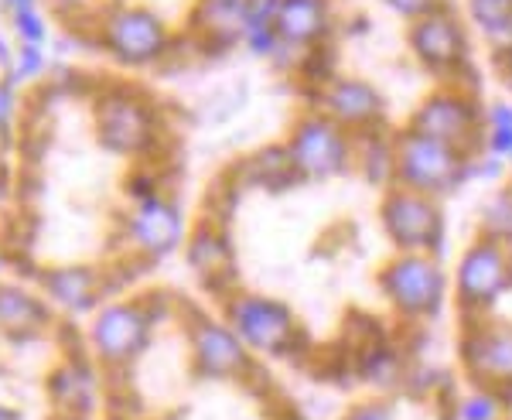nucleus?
Here are the masks:
<instances>
[{
    "label": "nucleus",
    "instance_id": "1",
    "mask_svg": "<svg viewBox=\"0 0 512 420\" xmlns=\"http://www.w3.org/2000/svg\"><path fill=\"white\" fill-rule=\"evenodd\" d=\"M93 123L99 144L110 154L134 161H151L158 154L164 123L161 110L151 96L130 86H110L96 96Z\"/></svg>",
    "mask_w": 512,
    "mask_h": 420
},
{
    "label": "nucleus",
    "instance_id": "2",
    "mask_svg": "<svg viewBox=\"0 0 512 420\" xmlns=\"http://www.w3.org/2000/svg\"><path fill=\"white\" fill-rule=\"evenodd\" d=\"M158 315L144 298L134 301H103L93 311L86 328V345L96 366L103 369H127L144 356L154 339Z\"/></svg>",
    "mask_w": 512,
    "mask_h": 420
},
{
    "label": "nucleus",
    "instance_id": "3",
    "mask_svg": "<svg viewBox=\"0 0 512 420\" xmlns=\"http://www.w3.org/2000/svg\"><path fill=\"white\" fill-rule=\"evenodd\" d=\"M96 38L103 45V52L113 62L127 65V69L158 65L171 52V45H175V35H171L164 18L137 4H120L99 14Z\"/></svg>",
    "mask_w": 512,
    "mask_h": 420
},
{
    "label": "nucleus",
    "instance_id": "4",
    "mask_svg": "<svg viewBox=\"0 0 512 420\" xmlns=\"http://www.w3.org/2000/svg\"><path fill=\"white\" fill-rule=\"evenodd\" d=\"M222 321L236 332V339L260 356H287L301 342L294 311L284 301L263 294L233 291L222 301Z\"/></svg>",
    "mask_w": 512,
    "mask_h": 420
},
{
    "label": "nucleus",
    "instance_id": "5",
    "mask_svg": "<svg viewBox=\"0 0 512 420\" xmlns=\"http://www.w3.org/2000/svg\"><path fill=\"white\" fill-rule=\"evenodd\" d=\"M185 335L192 352V373L198 380L233 383L253 373V352L236 339L226 321L192 308L185 315Z\"/></svg>",
    "mask_w": 512,
    "mask_h": 420
},
{
    "label": "nucleus",
    "instance_id": "6",
    "mask_svg": "<svg viewBox=\"0 0 512 420\" xmlns=\"http://www.w3.org/2000/svg\"><path fill=\"white\" fill-rule=\"evenodd\" d=\"M120 236L137 260L158 263L164 257H171L178 246H185L188 236L185 209L178 205L175 195L158 192L151 199L130 205L127 219L120 226Z\"/></svg>",
    "mask_w": 512,
    "mask_h": 420
},
{
    "label": "nucleus",
    "instance_id": "7",
    "mask_svg": "<svg viewBox=\"0 0 512 420\" xmlns=\"http://www.w3.org/2000/svg\"><path fill=\"white\" fill-rule=\"evenodd\" d=\"M393 168L396 178L407 192L417 195H441L451 192L461 178H465V168H461V151L444 140L424 137V134H400L396 140V154H393Z\"/></svg>",
    "mask_w": 512,
    "mask_h": 420
},
{
    "label": "nucleus",
    "instance_id": "8",
    "mask_svg": "<svg viewBox=\"0 0 512 420\" xmlns=\"http://www.w3.org/2000/svg\"><path fill=\"white\" fill-rule=\"evenodd\" d=\"M287 158L297 178H332L342 175L352 161V137L325 113H308L294 123L291 137L284 144Z\"/></svg>",
    "mask_w": 512,
    "mask_h": 420
},
{
    "label": "nucleus",
    "instance_id": "9",
    "mask_svg": "<svg viewBox=\"0 0 512 420\" xmlns=\"http://www.w3.org/2000/svg\"><path fill=\"white\" fill-rule=\"evenodd\" d=\"M379 287L400 315L431 318L444 298V274L424 253H403L379 270Z\"/></svg>",
    "mask_w": 512,
    "mask_h": 420
},
{
    "label": "nucleus",
    "instance_id": "10",
    "mask_svg": "<svg viewBox=\"0 0 512 420\" xmlns=\"http://www.w3.org/2000/svg\"><path fill=\"white\" fill-rule=\"evenodd\" d=\"M383 229L386 236L400 246L403 253H424L434 250L441 240V209L434 205L431 195H417L407 188H393L383 202Z\"/></svg>",
    "mask_w": 512,
    "mask_h": 420
},
{
    "label": "nucleus",
    "instance_id": "11",
    "mask_svg": "<svg viewBox=\"0 0 512 420\" xmlns=\"http://www.w3.org/2000/svg\"><path fill=\"white\" fill-rule=\"evenodd\" d=\"M512 280V260L506 253V246H502L495 236H485V240H478L472 250L465 253V260H461L458 267V298L465 304H472V308H485V304H492L499 298Z\"/></svg>",
    "mask_w": 512,
    "mask_h": 420
},
{
    "label": "nucleus",
    "instance_id": "12",
    "mask_svg": "<svg viewBox=\"0 0 512 420\" xmlns=\"http://www.w3.org/2000/svg\"><path fill=\"white\" fill-rule=\"evenodd\" d=\"M45 301L65 315H89L106 301V277L89 263H62L48 267L38 277Z\"/></svg>",
    "mask_w": 512,
    "mask_h": 420
},
{
    "label": "nucleus",
    "instance_id": "13",
    "mask_svg": "<svg viewBox=\"0 0 512 420\" xmlns=\"http://www.w3.org/2000/svg\"><path fill=\"white\" fill-rule=\"evenodd\" d=\"M321 113L345 130H373L383 123L386 103L369 82L332 79L325 86V96H321Z\"/></svg>",
    "mask_w": 512,
    "mask_h": 420
},
{
    "label": "nucleus",
    "instance_id": "14",
    "mask_svg": "<svg viewBox=\"0 0 512 420\" xmlns=\"http://www.w3.org/2000/svg\"><path fill=\"white\" fill-rule=\"evenodd\" d=\"M55 325V311L45 298L11 280H0V335L7 342H28Z\"/></svg>",
    "mask_w": 512,
    "mask_h": 420
},
{
    "label": "nucleus",
    "instance_id": "15",
    "mask_svg": "<svg viewBox=\"0 0 512 420\" xmlns=\"http://www.w3.org/2000/svg\"><path fill=\"white\" fill-rule=\"evenodd\" d=\"M185 263L205 287H219L233 277V246L219 219H202L185 236Z\"/></svg>",
    "mask_w": 512,
    "mask_h": 420
},
{
    "label": "nucleus",
    "instance_id": "16",
    "mask_svg": "<svg viewBox=\"0 0 512 420\" xmlns=\"http://www.w3.org/2000/svg\"><path fill=\"white\" fill-rule=\"evenodd\" d=\"M478 127V110L475 103L461 100V96H431L410 120V130L434 140H444V144L458 147L465 144L468 137L475 134Z\"/></svg>",
    "mask_w": 512,
    "mask_h": 420
},
{
    "label": "nucleus",
    "instance_id": "17",
    "mask_svg": "<svg viewBox=\"0 0 512 420\" xmlns=\"http://www.w3.org/2000/svg\"><path fill=\"white\" fill-rule=\"evenodd\" d=\"M48 393H52L55 410L65 420H86L99 407V380L96 369L86 359H69L52 369L48 376Z\"/></svg>",
    "mask_w": 512,
    "mask_h": 420
},
{
    "label": "nucleus",
    "instance_id": "18",
    "mask_svg": "<svg viewBox=\"0 0 512 420\" xmlns=\"http://www.w3.org/2000/svg\"><path fill=\"white\" fill-rule=\"evenodd\" d=\"M410 45L427 69H451L465 59V38L448 14H427L410 28Z\"/></svg>",
    "mask_w": 512,
    "mask_h": 420
},
{
    "label": "nucleus",
    "instance_id": "19",
    "mask_svg": "<svg viewBox=\"0 0 512 420\" xmlns=\"http://www.w3.org/2000/svg\"><path fill=\"white\" fill-rule=\"evenodd\" d=\"M328 0H280L274 31L284 48H315L328 35Z\"/></svg>",
    "mask_w": 512,
    "mask_h": 420
},
{
    "label": "nucleus",
    "instance_id": "20",
    "mask_svg": "<svg viewBox=\"0 0 512 420\" xmlns=\"http://www.w3.org/2000/svg\"><path fill=\"white\" fill-rule=\"evenodd\" d=\"M465 362L475 380L482 383H512V335L482 332L465 342Z\"/></svg>",
    "mask_w": 512,
    "mask_h": 420
},
{
    "label": "nucleus",
    "instance_id": "21",
    "mask_svg": "<svg viewBox=\"0 0 512 420\" xmlns=\"http://www.w3.org/2000/svg\"><path fill=\"white\" fill-rule=\"evenodd\" d=\"M246 18L250 7L229 4V0H198L192 11V24L202 41H222V45H236L243 41Z\"/></svg>",
    "mask_w": 512,
    "mask_h": 420
},
{
    "label": "nucleus",
    "instance_id": "22",
    "mask_svg": "<svg viewBox=\"0 0 512 420\" xmlns=\"http://www.w3.org/2000/svg\"><path fill=\"white\" fill-rule=\"evenodd\" d=\"M468 7L489 35H512V0H468Z\"/></svg>",
    "mask_w": 512,
    "mask_h": 420
},
{
    "label": "nucleus",
    "instance_id": "23",
    "mask_svg": "<svg viewBox=\"0 0 512 420\" xmlns=\"http://www.w3.org/2000/svg\"><path fill=\"white\" fill-rule=\"evenodd\" d=\"M45 69H48L45 48H38V45H18V48H14V62H11V69H7L4 79L14 82V86H21V82H35Z\"/></svg>",
    "mask_w": 512,
    "mask_h": 420
},
{
    "label": "nucleus",
    "instance_id": "24",
    "mask_svg": "<svg viewBox=\"0 0 512 420\" xmlns=\"http://www.w3.org/2000/svg\"><path fill=\"white\" fill-rule=\"evenodd\" d=\"M11 31H14V38H18V45H38V48H45V41H48V21L41 18L38 7L11 14Z\"/></svg>",
    "mask_w": 512,
    "mask_h": 420
},
{
    "label": "nucleus",
    "instance_id": "25",
    "mask_svg": "<svg viewBox=\"0 0 512 420\" xmlns=\"http://www.w3.org/2000/svg\"><path fill=\"white\" fill-rule=\"evenodd\" d=\"M502 397H495V393H472V397H465L458 410V420H499L502 417Z\"/></svg>",
    "mask_w": 512,
    "mask_h": 420
},
{
    "label": "nucleus",
    "instance_id": "26",
    "mask_svg": "<svg viewBox=\"0 0 512 420\" xmlns=\"http://www.w3.org/2000/svg\"><path fill=\"white\" fill-rule=\"evenodd\" d=\"M492 154H512V106L509 103H499L492 106Z\"/></svg>",
    "mask_w": 512,
    "mask_h": 420
},
{
    "label": "nucleus",
    "instance_id": "27",
    "mask_svg": "<svg viewBox=\"0 0 512 420\" xmlns=\"http://www.w3.org/2000/svg\"><path fill=\"white\" fill-rule=\"evenodd\" d=\"M18 110H21V96L18 86L7 79H0V137L11 140L14 127H18Z\"/></svg>",
    "mask_w": 512,
    "mask_h": 420
},
{
    "label": "nucleus",
    "instance_id": "28",
    "mask_svg": "<svg viewBox=\"0 0 512 420\" xmlns=\"http://www.w3.org/2000/svg\"><path fill=\"white\" fill-rule=\"evenodd\" d=\"M158 192H164L161 181L154 178L147 168H137L134 175L127 178V195H130V202H144V199H151V195H158Z\"/></svg>",
    "mask_w": 512,
    "mask_h": 420
},
{
    "label": "nucleus",
    "instance_id": "29",
    "mask_svg": "<svg viewBox=\"0 0 512 420\" xmlns=\"http://www.w3.org/2000/svg\"><path fill=\"white\" fill-rule=\"evenodd\" d=\"M396 14L403 18H427V14H437V4L441 0H386Z\"/></svg>",
    "mask_w": 512,
    "mask_h": 420
},
{
    "label": "nucleus",
    "instance_id": "30",
    "mask_svg": "<svg viewBox=\"0 0 512 420\" xmlns=\"http://www.w3.org/2000/svg\"><path fill=\"white\" fill-rule=\"evenodd\" d=\"M345 420H393V410L386 407V403H359V407H352L349 414H345Z\"/></svg>",
    "mask_w": 512,
    "mask_h": 420
},
{
    "label": "nucleus",
    "instance_id": "31",
    "mask_svg": "<svg viewBox=\"0 0 512 420\" xmlns=\"http://www.w3.org/2000/svg\"><path fill=\"white\" fill-rule=\"evenodd\" d=\"M11 62H14V45L0 35V72H4V76H7V69H11Z\"/></svg>",
    "mask_w": 512,
    "mask_h": 420
},
{
    "label": "nucleus",
    "instance_id": "32",
    "mask_svg": "<svg viewBox=\"0 0 512 420\" xmlns=\"http://www.w3.org/2000/svg\"><path fill=\"white\" fill-rule=\"evenodd\" d=\"M0 4L7 7V14H18V11H31L38 0H0Z\"/></svg>",
    "mask_w": 512,
    "mask_h": 420
},
{
    "label": "nucleus",
    "instance_id": "33",
    "mask_svg": "<svg viewBox=\"0 0 512 420\" xmlns=\"http://www.w3.org/2000/svg\"><path fill=\"white\" fill-rule=\"evenodd\" d=\"M0 420H21V410L7 407V403H0Z\"/></svg>",
    "mask_w": 512,
    "mask_h": 420
},
{
    "label": "nucleus",
    "instance_id": "34",
    "mask_svg": "<svg viewBox=\"0 0 512 420\" xmlns=\"http://www.w3.org/2000/svg\"><path fill=\"white\" fill-rule=\"evenodd\" d=\"M110 420H151V417H137V414H113Z\"/></svg>",
    "mask_w": 512,
    "mask_h": 420
},
{
    "label": "nucleus",
    "instance_id": "35",
    "mask_svg": "<svg viewBox=\"0 0 512 420\" xmlns=\"http://www.w3.org/2000/svg\"><path fill=\"white\" fill-rule=\"evenodd\" d=\"M229 4H239V7H250V4H256V0H229Z\"/></svg>",
    "mask_w": 512,
    "mask_h": 420
},
{
    "label": "nucleus",
    "instance_id": "36",
    "mask_svg": "<svg viewBox=\"0 0 512 420\" xmlns=\"http://www.w3.org/2000/svg\"><path fill=\"white\" fill-rule=\"evenodd\" d=\"M287 420H301V417H287Z\"/></svg>",
    "mask_w": 512,
    "mask_h": 420
}]
</instances>
